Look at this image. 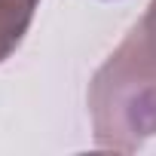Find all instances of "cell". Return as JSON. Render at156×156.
I'll return each instance as SVG.
<instances>
[{
    "label": "cell",
    "mask_w": 156,
    "mask_h": 156,
    "mask_svg": "<svg viewBox=\"0 0 156 156\" xmlns=\"http://www.w3.org/2000/svg\"><path fill=\"white\" fill-rule=\"evenodd\" d=\"M89 110L101 147L135 150L156 135V52L138 25L95 70Z\"/></svg>",
    "instance_id": "1"
},
{
    "label": "cell",
    "mask_w": 156,
    "mask_h": 156,
    "mask_svg": "<svg viewBox=\"0 0 156 156\" xmlns=\"http://www.w3.org/2000/svg\"><path fill=\"white\" fill-rule=\"evenodd\" d=\"M40 0H0V61L9 58L31 28Z\"/></svg>",
    "instance_id": "2"
},
{
    "label": "cell",
    "mask_w": 156,
    "mask_h": 156,
    "mask_svg": "<svg viewBox=\"0 0 156 156\" xmlns=\"http://www.w3.org/2000/svg\"><path fill=\"white\" fill-rule=\"evenodd\" d=\"M138 31L144 34V40L150 43V49L156 52V0H150V6L144 12V19L138 22Z\"/></svg>",
    "instance_id": "3"
}]
</instances>
